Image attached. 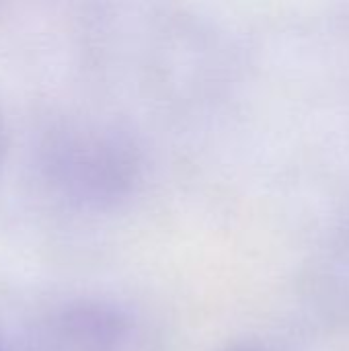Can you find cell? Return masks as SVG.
I'll use <instances>...</instances> for the list:
<instances>
[{
	"label": "cell",
	"instance_id": "5",
	"mask_svg": "<svg viewBox=\"0 0 349 351\" xmlns=\"http://www.w3.org/2000/svg\"><path fill=\"white\" fill-rule=\"evenodd\" d=\"M4 148H6V130H4V119L0 113V160L4 156Z\"/></svg>",
	"mask_w": 349,
	"mask_h": 351
},
{
	"label": "cell",
	"instance_id": "3",
	"mask_svg": "<svg viewBox=\"0 0 349 351\" xmlns=\"http://www.w3.org/2000/svg\"><path fill=\"white\" fill-rule=\"evenodd\" d=\"M218 351H272L265 346H259V343H234V346H228L224 350Z\"/></svg>",
	"mask_w": 349,
	"mask_h": 351
},
{
	"label": "cell",
	"instance_id": "1",
	"mask_svg": "<svg viewBox=\"0 0 349 351\" xmlns=\"http://www.w3.org/2000/svg\"><path fill=\"white\" fill-rule=\"evenodd\" d=\"M39 169L53 195L76 208H107L125 199L142 173L132 136L109 121L68 119L47 132Z\"/></svg>",
	"mask_w": 349,
	"mask_h": 351
},
{
	"label": "cell",
	"instance_id": "2",
	"mask_svg": "<svg viewBox=\"0 0 349 351\" xmlns=\"http://www.w3.org/2000/svg\"><path fill=\"white\" fill-rule=\"evenodd\" d=\"M128 315L109 300L74 298L56 304L29 329L23 351H125Z\"/></svg>",
	"mask_w": 349,
	"mask_h": 351
},
{
	"label": "cell",
	"instance_id": "4",
	"mask_svg": "<svg viewBox=\"0 0 349 351\" xmlns=\"http://www.w3.org/2000/svg\"><path fill=\"white\" fill-rule=\"evenodd\" d=\"M0 351H16L14 343L8 339V333L2 329V325H0Z\"/></svg>",
	"mask_w": 349,
	"mask_h": 351
}]
</instances>
